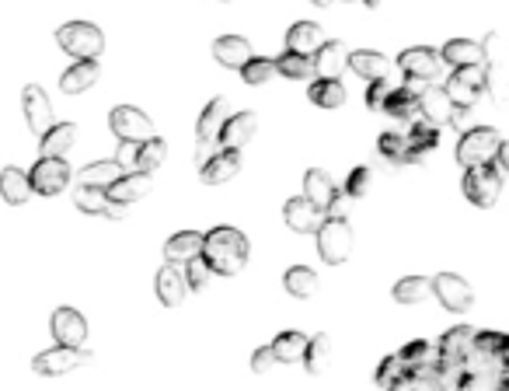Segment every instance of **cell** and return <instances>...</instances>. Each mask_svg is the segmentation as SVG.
Wrapping results in <instances>:
<instances>
[{"instance_id":"47","label":"cell","mask_w":509,"mask_h":391,"mask_svg":"<svg viewBox=\"0 0 509 391\" xmlns=\"http://www.w3.org/2000/svg\"><path fill=\"white\" fill-rule=\"evenodd\" d=\"M370 186H374V171H370L367 164H359V168H352L349 182H346V196H349V199H359V196L370 193Z\"/></svg>"},{"instance_id":"41","label":"cell","mask_w":509,"mask_h":391,"mask_svg":"<svg viewBox=\"0 0 509 391\" xmlns=\"http://www.w3.org/2000/svg\"><path fill=\"white\" fill-rule=\"evenodd\" d=\"M276 64V74H283V77H293V81H307V77H315V66H311V56H300V53H283V56H276L272 60Z\"/></svg>"},{"instance_id":"21","label":"cell","mask_w":509,"mask_h":391,"mask_svg":"<svg viewBox=\"0 0 509 391\" xmlns=\"http://www.w3.org/2000/svg\"><path fill=\"white\" fill-rule=\"evenodd\" d=\"M73 203H77V210H84V213H91V217H112V221H119L123 210H126V206L108 203L105 189H95V186H77Z\"/></svg>"},{"instance_id":"14","label":"cell","mask_w":509,"mask_h":391,"mask_svg":"<svg viewBox=\"0 0 509 391\" xmlns=\"http://www.w3.org/2000/svg\"><path fill=\"white\" fill-rule=\"evenodd\" d=\"M22 105H25V123H29V130H32L35 136H42V133L53 126V105H49V95H46L39 84H29V88H25Z\"/></svg>"},{"instance_id":"9","label":"cell","mask_w":509,"mask_h":391,"mask_svg":"<svg viewBox=\"0 0 509 391\" xmlns=\"http://www.w3.org/2000/svg\"><path fill=\"white\" fill-rule=\"evenodd\" d=\"M84 363H91V353L81 346V350H73V346H56V350H46V353H39L32 360L35 374H42V378H60V374H70V370H77V367H84Z\"/></svg>"},{"instance_id":"31","label":"cell","mask_w":509,"mask_h":391,"mask_svg":"<svg viewBox=\"0 0 509 391\" xmlns=\"http://www.w3.org/2000/svg\"><path fill=\"white\" fill-rule=\"evenodd\" d=\"M321 46V25L315 22H297L287 32V49L300 53V56H315V49Z\"/></svg>"},{"instance_id":"17","label":"cell","mask_w":509,"mask_h":391,"mask_svg":"<svg viewBox=\"0 0 509 391\" xmlns=\"http://www.w3.org/2000/svg\"><path fill=\"white\" fill-rule=\"evenodd\" d=\"M415 98H418V119H426L433 126H446L453 119V105L444 88H422Z\"/></svg>"},{"instance_id":"22","label":"cell","mask_w":509,"mask_h":391,"mask_svg":"<svg viewBox=\"0 0 509 391\" xmlns=\"http://www.w3.org/2000/svg\"><path fill=\"white\" fill-rule=\"evenodd\" d=\"M185 273H182V265H175V262H168L164 269L158 273V297L164 308H178L182 300H185Z\"/></svg>"},{"instance_id":"8","label":"cell","mask_w":509,"mask_h":391,"mask_svg":"<svg viewBox=\"0 0 509 391\" xmlns=\"http://www.w3.org/2000/svg\"><path fill=\"white\" fill-rule=\"evenodd\" d=\"M29 186L39 196H60L70 186V164L66 158H39L29 171Z\"/></svg>"},{"instance_id":"16","label":"cell","mask_w":509,"mask_h":391,"mask_svg":"<svg viewBox=\"0 0 509 391\" xmlns=\"http://www.w3.org/2000/svg\"><path fill=\"white\" fill-rule=\"evenodd\" d=\"M283 221H287V228L297 230V234H315L318 224L324 221V213H321L311 199L297 196V199H289L287 206H283Z\"/></svg>"},{"instance_id":"28","label":"cell","mask_w":509,"mask_h":391,"mask_svg":"<svg viewBox=\"0 0 509 391\" xmlns=\"http://www.w3.org/2000/svg\"><path fill=\"white\" fill-rule=\"evenodd\" d=\"M440 60L457 70V66L485 64V53H481V46H478V42H471V39H450L444 49H440Z\"/></svg>"},{"instance_id":"15","label":"cell","mask_w":509,"mask_h":391,"mask_svg":"<svg viewBox=\"0 0 509 391\" xmlns=\"http://www.w3.org/2000/svg\"><path fill=\"white\" fill-rule=\"evenodd\" d=\"M237 171H241V151H227V147H223L220 154H210L206 161L199 164V178H203L206 186H223V182H230Z\"/></svg>"},{"instance_id":"18","label":"cell","mask_w":509,"mask_h":391,"mask_svg":"<svg viewBox=\"0 0 509 391\" xmlns=\"http://www.w3.org/2000/svg\"><path fill=\"white\" fill-rule=\"evenodd\" d=\"M346 66L352 74H359L363 81H384L391 77V60L377 53V49H356V53H346Z\"/></svg>"},{"instance_id":"38","label":"cell","mask_w":509,"mask_h":391,"mask_svg":"<svg viewBox=\"0 0 509 391\" xmlns=\"http://www.w3.org/2000/svg\"><path fill=\"white\" fill-rule=\"evenodd\" d=\"M283 283H287V293L300 297V300L315 297V293H318V287H321L318 273H315V269H307V265H293V269H287Z\"/></svg>"},{"instance_id":"10","label":"cell","mask_w":509,"mask_h":391,"mask_svg":"<svg viewBox=\"0 0 509 391\" xmlns=\"http://www.w3.org/2000/svg\"><path fill=\"white\" fill-rule=\"evenodd\" d=\"M49 332L56 339V346H73L81 350L88 343V318L77 311V308H56L53 311V322H49Z\"/></svg>"},{"instance_id":"54","label":"cell","mask_w":509,"mask_h":391,"mask_svg":"<svg viewBox=\"0 0 509 391\" xmlns=\"http://www.w3.org/2000/svg\"><path fill=\"white\" fill-rule=\"evenodd\" d=\"M311 4H318V7H328V4H332V0H311Z\"/></svg>"},{"instance_id":"30","label":"cell","mask_w":509,"mask_h":391,"mask_svg":"<svg viewBox=\"0 0 509 391\" xmlns=\"http://www.w3.org/2000/svg\"><path fill=\"white\" fill-rule=\"evenodd\" d=\"M0 196H4V203H11V206H22V203H29V199H32L29 175L7 164V168L0 171Z\"/></svg>"},{"instance_id":"40","label":"cell","mask_w":509,"mask_h":391,"mask_svg":"<svg viewBox=\"0 0 509 391\" xmlns=\"http://www.w3.org/2000/svg\"><path fill=\"white\" fill-rule=\"evenodd\" d=\"M394 300L398 304H422L429 293H433V283L426 280V276H405V280H398L394 283Z\"/></svg>"},{"instance_id":"32","label":"cell","mask_w":509,"mask_h":391,"mask_svg":"<svg viewBox=\"0 0 509 391\" xmlns=\"http://www.w3.org/2000/svg\"><path fill=\"white\" fill-rule=\"evenodd\" d=\"M304 367H307V374H328V367H332V339L328 335H315V339H307V346H304Z\"/></svg>"},{"instance_id":"20","label":"cell","mask_w":509,"mask_h":391,"mask_svg":"<svg viewBox=\"0 0 509 391\" xmlns=\"http://www.w3.org/2000/svg\"><path fill=\"white\" fill-rule=\"evenodd\" d=\"M213 56H217V64L220 66L241 70L254 53H252V42H248V39H241V35H220V39L213 42Z\"/></svg>"},{"instance_id":"50","label":"cell","mask_w":509,"mask_h":391,"mask_svg":"<svg viewBox=\"0 0 509 391\" xmlns=\"http://www.w3.org/2000/svg\"><path fill=\"white\" fill-rule=\"evenodd\" d=\"M453 77H457L461 84H468V88H475V91H481V88H485V77H488V66H485V64L457 66V70H453Z\"/></svg>"},{"instance_id":"39","label":"cell","mask_w":509,"mask_h":391,"mask_svg":"<svg viewBox=\"0 0 509 391\" xmlns=\"http://www.w3.org/2000/svg\"><path fill=\"white\" fill-rule=\"evenodd\" d=\"M381 112H387V116H394V119H418V98L401 84V88H394L391 95H387V101H384Z\"/></svg>"},{"instance_id":"42","label":"cell","mask_w":509,"mask_h":391,"mask_svg":"<svg viewBox=\"0 0 509 391\" xmlns=\"http://www.w3.org/2000/svg\"><path fill=\"white\" fill-rule=\"evenodd\" d=\"M241 77H245V84H252V88L269 84V81L276 77V64H272V60H262V56H252L248 64L241 66Z\"/></svg>"},{"instance_id":"36","label":"cell","mask_w":509,"mask_h":391,"mask_svg":"<svg viewBox=\"0 0 509 391\" xmlns=\"http://www.w3.org/2000/svg\"><path fill=\"white\" fill-rule=\"evenodd\" d=\"M126 168L119 161H95L81 171V186H95V189H108L116 178H123Z\"/></svg>"},{"instance_id":"44","label":"cell","mask_w":509,"mask_h":391,"mask_svg":"<svg viewBox=\"0 0 509 391\" xmlns=\"http://www.w3.org/2000/svg\"><path fill=\"white\" fill-rule=\"evenodd\" d=\"M182 273H185V287H189V291H206V287H210V280H213V269L206 265L203 256H195V259L185 262V269H182Z\"/></svg>"},{"instance_id":"19","label":"cell","mask_w":509,"mask_h":391,"mask_svg":"<svg viewBox=\"0 0 509 391\" xmlns=\"http://www.w3.org/2000/svg\"><path fill=\"white\" fill-rule=\"evenodd\" d=\"M254 130H258V116L254 112H237V116H227L220 130V143L227 151H241L248 140H254Z\"/></svg>"},{"instance_id":"24","label":"cell","mask_w":509,"mask_h":391,"mask_svg":"<svg viewBox=\"0 0 509 391\" xmlns=\"http://www.w3.org/2000/svg\"><path fill=\"white\" fill-rule=\"evenodd\" d=\"M440 353H444V363H464V360L475 353V328L471 326H457L450 328L440 343Z\"/></svg>"},{"instance_id":"4","label":"cell","mask_w":509,"mask_h":391,"mask_svg":"<svg viewBox=\"0 0 509 391\" xmlns=\"http://www.w3.org/2000/svg\"><path fill=\"white\" fill-rule=\"evenodd\" d=\"M227 116H230L227 98H213V101L199 112V123H195V164H203L213 151H217Z\"/></svg>"},{"instance_id":"3","label":"cell","mask_w":509,"mask_h":391,"mask_svg":"<svg viewBox=\"0 0 509 391\" xmlns=\"http://www.w3.org/2000/svg\"><path fill=\"white\" fill-rule=\"evenodd\" d=\"M503 133L492 130V126H475V130H468L461 136V143H457V161L464 164V168H478V164H492L496 161V154L503 151Z\"/></svg>"},{"instance_id":"51","label":"cell","mask_w":509,"mask_h":391,"mask_svg":"<svg viewBox=\"0 0 509 391\" xmlns=\"http://www.w3.org/2000/svg\"><path fill=\"white\" fill-rule=\"evenodd\" d=\"M394 88H398V84H391L387 77H384V81H370V91H367V105H370L374 112H381L384 101H387V95H391Z\"/></svg>"},{"instance_id":"34","label":"cell","mask_w":509,"mask_h":391,"mask_svg":"<svg viewBox=\"0 0 509 391\" xmlns=\"http://www.w3.org/2000/svg\"><path fill=\"white\" fill-rule=\"evenodd\" d=\"M440 143V126L426 123V119H415L412 133H409V164H415L426 151H433Z\"/></svg>"},{"instance_id":"12","label":"cell","mask_w":509,"mask_h":391,"mask_svg":"<svg viewBox=\"0 0 509 391\" xmlns=\"http://www.w3.org/2000/svg\"><path fill=\"white\" fill-rule=\"evenodd\" d=\"M398 66H401V74L405 77H412V81H433L436 74H440V53L436 49H429V46H412V49H405L401 56H398Z\"/></svg>"},{"instance_id":"37","label":"cell","mask_w":509,"mask_h":391,"mask_svg":"<svg viewBox=\"0 0 509 391\" xmlns=\"http://www.w3.org/2000/svg\"><path fill=\"white\" fill-rule=\"evenodd\" d=\"M304 346H307V335L289 328V332H280V335H276V343H272L269 350H272L276 363H297V360L304 357Z\"/></svg>"},{"instance_id":"45","label":"cell","mask_w":509,"mask_h":391,"mask_svg":"<svg viewBox=\"0 0 509 391\" xmlns=\"http://www.w3.org/2000/svg\"><path fill=\"white\" fill-rule=\"evenodd\" d=\"M446 98H450V105L453 109H475V101L481 91H475V88H468V84H461L457 77H450V84L444 88Z\"/></svg>"},{"instance_id":"27","label":"cell","mask_w":509,"mask_h":391,"mask_svg":"<svg viewBox=\"0 0 509 391\" xmlns=\"http://www.w3.org/2000/svg\"><path fill=\"white\" fill-rule=\"evenodd\" d=\"M335 193H339V189H335V182L328 178V171L311 168V171L304 175V199H311L321 213H328V206H332Z\"/></svg>"},{"instance_id":"52","label":"cell","mask_w":509,"mask_h":391,"mask_svg":"<svg viewBox=\"0 0 509 391\" xmlns=\"http://www.w3.org/2000/svg\"><path fill=\"white\" fill-rule=\"evenodd\" d=\"M272 363H276V357H272V350H269V346H258V350L252 353V370H254V374H265Z\"/></svg>"},{"instance_id":"1","label":"cell","mask_w":509,"mask_h":391,"mask_svg":"<svg viewBox=\"0 0 509 391\" xmlns=\"http://www.w3.org/2000/svg\"><path fill=\"white\" fill-rule=\"evenodd\" d=\"M248 238L237 228H213L210 234H203V259L213 273L220 276H234L248 265Z\"/></svg>"},{"instance_id":"6","label":"cell","mask_w":509,"mask_h":391,"mask_svg":"<svg viewBox=\"0 0 509 391\" xmlns=\"http://www.w3.org/2000/svg\"><path fill=\"white\" fill-rule=\"evenodd\" d=\"M503 171L496 168V164H478V168H468V175H464V196L481 206V210H488V206H496L499 203V196H503Z\"/></svg>"},{"instance_id":"49","label":"cell","mask_w":509,"mask_h":391,"mask_svg":"<svg viewBox=\"0 0 509 391\" xmlns=\"http://www.w3.org/2000/svg\"><path fill=\"white\" fill-rule=\"evenodd\" d=\"M475 350L478 353H496V357H503L506 353V335L503 332H475Z\"/></svg>"},{"instance_id":"5","label":"cell","mask_w":509,"mask_h":391,"mask_svg":"<svg viewBox=\"0 0 509 391\" xmlns=\"http://www.w3.org/2000/svg\"><path fill=\"white\" fill-rule=\"evenodd\" d=\"M56 42L77 60H98L105 49V35L91 22H66L64 29H56Z\"/></svg>"},{"instance_id":"43","label":"cell","mask_w":509,"mask_h":391,"mask_svg":"<svg viewBox=\"0 0 509 391\" xmlns=\"http://www.w3.org/2000/svg\"><path fill=\"white\" fill-rule=\"evenodd\" d=\"M381 154L394 164H409V136L405 133H381Z\"/></svg>"},{"instance_id":"25","label":"cell","mask_w":509,"mask_h":391,"mask_svg":"<svg viewBox=\"0 0 509 391\" xmlns=\"http://www.w3.org/2000/svg\"><path fill=\"white\" fill-rule=\"evenodd\" d=\"M73 143H77V126L73 123H53L49 130L42 133L39 151H42V158H66V151Z\"/></svg>"},{"instance_id":"26","label":"cell","mask_w":509,"mask_h":391,"mask_svg":"<svg viewBox=\"0 0 509 391\" xmlns=\"http://www.w3.org/2000/svg\"><path fill=\"white\" fill-rule=\"evenodd\" d=\"M311 66H315L318 77H339L342 66H346V46L339 39L321 42L318 49H315V56H311Z\"/></svg>"},{"instance_id":"13","label":"cell","mask_w":509,"mask_h":391,"mask_svg":"<svg viewBox=\"0 0 509 391\" xmlns=\"http://www.w3.org/2000/svg\"><path fill=\"white\" fill-rule=\"evenodd\" d=\"M151 189H154L151 175H143V171H126L123 178H116V182L105 189V196H108V203H116V206H133V203H140Z\"/></svg>"},{"instance_id":"7","label":"cell","mask_w":509,"mask_h":391,"mask_svg":"<svg viewBox=\"0 0 509 391\" xmlns=\"http://www.w3.org/2000/svg\"><path fill=\"white\" fill-rule=\"evenodd\" d=\"M108 126L119 140H133V143H143L154 136V123L147 112H140L136 105H116L108 112Z\"/></svg>"},{"instance_id":"11","label":"cell","mask_w":509,"mask_h":391,"mask_svg":"<svg viewBox=\"0 0 509 391\" xmlns=\"http://www.w3.org/2000/svg\"><path fill=\"white\" fill-rule=\"evenodd\" d=\"M429 283H433V293L440 297V304H444L446 311H468L475 304V293L468 287V280L457 276V273H440Z\"/></svg>"},{"instance_id":"46","label":"cell","mask_w":509,"mask_h":391,"mask_svg":"<svg viewBox=\"0 0 509 391\" xmlns=\"http://www.w3.org/2000/svg\"><path fill=\"white\" fill-rule=\"evenodd\" d=\"M401 378H405V363H401V357L394 353V357L384 360L381 370H377V385H381V388L387 391V388H394V385H398Z\"/></svg>"},{"instance_id":"48","label":"cell","mask_w":509,"mask_h":391,"mask_svg":"<svg viewBox=\"0 0 509 391\" xmlns=\"http://www.w3.org/2000/svg\"><path fill=\"white\" fill-rule=\"evenodd\" d=\"M429 353H433V346L418 339V343H409V346H405L398 357H401V363H405V370H418V367L429 360Z\"/></svg>"},{"instance_id":"35","label":"cell","mask_w":509,"mask_h":391,"mask_svg":"<svg viewBox=\"0 0 509 391\" xmlns=\"http://www.w3.org/2000/svg\"><path fill=\"white\" fill-rule=\"evenodd\" d=\"M164 158H168V147H164V140L151 136V140L136 143V158H133V168H136V171H143V175H154L160 164H164Z\"/></svg>"},{"instance_id":"29","label":"cell","mask_w":509,"mask_h":391,"mask_svg":"<svg viewBox=\"0 0 509 391\" xmlns=\"http://www.w3.org/2000/svg\"><path fill=\"white\" fill-rule=\"evenodd\" d=\"M98 74H101V70H98V60H77V64L60 77V88H64L66 95H81V91L95 88Z\"/></svg>"},{"instance_id":"33","label":"cell","mask_w":509,"mask_h":391,"mask_svg":"<svg viewBox=\"0 0 509 391\" xmlns=\"http://www.w3.org/2000/svg\"><path fill=\"white\" fill-rule=\"evenodd\" d=\"M307 98H311L315 105H321V109H342L346 88H342L339 77H318V81L307 88Z\"/></svg>"},{"instance_id":"2","label":"cell","mask_w":509,"mask_h":391,"mask_svg":"<svg viewBox=\"0 0 509 391\" xmlns=\"http://www.w3.org/2000/svg\"><path fill=\"white\" fill-rule=\"evenodd\" d=\"M318 252L328 265H342L352 256V228L346 217L339 213H324V221L318 224Z\"/></svg>"},{"instance_id":"53","label":"cell","mask_w":509,"mask_h":391,"mask_svg":"<svg viewBox=\"0 0 509 391\" xmlns=\"http://www.w3.org/2000/svg\"><path fill=\"white\" fill-rule=\"evenodd\" d=\"M363 4H367L370 11H374V7H381V0H363Z\"/></svg>"},{"instance_id":"23","label":"cell","mask_w":509,"mask_h":391,"mask_svg":"<svg viewBox=\"0 0 509 391\" xmlns=\"http://www.w3.org/2000/svg\"><path fill=\"white\" fill-rule=\"evenodd\" d=\"M195 256H203V234L199 230H178L164 241V259L175 262V265H185Z\"/></svg>"}]
</instances>
